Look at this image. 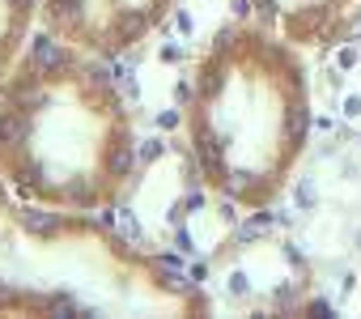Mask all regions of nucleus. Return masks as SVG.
Instances as JSON below:
<instances>
[{
	"label": "nucleus",
	"instance_id": "6",
	"mask_svg": "<svg viewBox=\"0 0 361 319\" xmlns=\"http://www.w3.org/2000/svg\"><path fill=\"white\" fill-rule=\"evenodd\" d=\"M39 13H43V0H0V77L30 47Z\"/></svg>",
	"mask_w": 361,
	"mask_h": 319
},
{
	"label": "nucleus",
	"instance_id": "1",
	"mask_svg": "<svg viewBox=\"0 0 361 319\" xmlns=\"http://www.w3.org/2000/svg\"><path fill=\"white\" fill-rule=\"evenodd\" d=\"M136 175V124L102 56L30 43L0 77V179L60 213H111Z\"/></svg>",
	"mask_w": 361,
	"mask_h": 319
},
{
	"label": "nucleus",
	"instance_id": "3",
	"mask_svg": "<svg viewBox=\"0 0 361 319\" xmlns=\"http://www.w3.org/2000/svg\"><path fill=\"white\" fill-rule=\"evenodd\" d=\"M0 315H209V302L98 217L30 205L0 179Z\"/></svg>",
	"mask_w": 361,
	"mask_h": 319
},
{
	"label": "nucleus",
	"instance_id": "4",
	"mask_svg": "<svg viewBox=\"0 0 361 319\" xmlns=\"http://www.w3.org/2000/svg\"><path fill=\"white\" fill-rule=\"evenodd\" d=\"M170 9L174 0H43L39 30L90 56L119 60L161 30Z\"/></svg>",
	"mask_w": 361,
	"mask_h": 319
},
{
	"label": "nucleus",
	"instance_id": "5",
	"mask_svg": "<svg viewBox=\"0 0 361 319\" xmlns=\"http://www.w3.org/2000/svg\"><path fill=\"white\" fill-rule=\"evenodd\" d=\"M247 9L298 52H327L353 35L361 0H247Z\"/></svg>",
	"mask_w": 361,
	"mask_h": 319
},
{
	"label": "nucleus",
	"instance_id": "2",
	"mask_svg": "<svg viewBox=\"0 0 361 319\" xmlns=\"http://www.w3.org/2000/svg\"><path fill=\"white\" fill-rule=\"evenodd\" d=\"M310 140L302 52L268 26H221L188 73L183 145L196 179L226 205L272 209Z\"/></svg>",
	"mask_w": 361,
	"mask_h": 319
}]
</instances>
